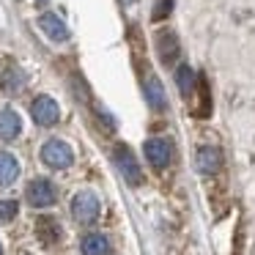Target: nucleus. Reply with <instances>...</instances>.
<instances>
[{
	"instance_id": "obj_14",
	"label": "nucleus",
	"mask_w": 255,
	"mask_h": 255,
	"mask_svg": "<svg viewBox=\"0 0 255 255\" xmlns=\"http://www.w3.org/2000/svg\"><path fill=\"white\" fill-rule=\"evenodd\" d=\"M19 176V162L14 159L11 154H6V151H0V187H8V184H14Z\"/></svg>"
},
{
	"instance_id": "obj_4",
	"label": "nucleus",
	"mask_w": 255,
	"mask_h": 255,
	"mask_svg": "<svg viewBox=\"0 0 255 255\" xmlns=\"http://www.w3.org/2000/svg\"><path fill=\"white\" fill-rule=\"evenodd\" d=\"M25 195H28V203L36 206V209H47V206H52L58 198L52 181H47V178H33V181L28 184V192Z\"/></svg>"
},
{
	"instance_id": "obj_1",
	"label": "nucleus",
	"mask_w": 255,
	"mask_h": 255,
	"mask_svg": "<svg viewBox=\"0 0 255 255\" xmlns=\"http://www.w3.org/2000/svg\"><path fill=\"white\" fill-rule=\"evenodd\" d=\"M74 159L72 148H69V143H63V140L52 137L47 140L44 145H41V162H44L47 167H52V170H63V167H69Z\"/></svg>"
},
{
	"instance_id": "obj_20",
	"label": "nucleus",
	"mask_w": 255,
	"mask_h": 255,
	"mask_svg": "<svg viewBox=\"0 0 255 255\" xmlns=\"http://www.w3.org/2000/svg\"><path fill=\"white\" fill-rule=\"evenodd\" d=\"M0 255H3V247H0Z\"/></svg>"
},
{
	"instance_id": "obj_7",
	"label": "nucleus",
	"mask_w": 255,
	"mask_h": 255,
	"mask_svg": "<svg viewBox=\"0 0 255 255\" xmlns=\"http://www.w3.org/2000/svg\"><path fill=\"white\" fill-rule=\"evenodd\" d=\"M25 72L17 66V63H8L6 69H3V74H0V91L3 94H8V96H14V94H19V91L25 88Z\"/></svg>"
},
{
	"instance_id": "obj_17",
	"label": "nucleus",
	"mask_w": 255,
	"mask_h": 255,
	"mask_svg": "<svg viewBox=\"0 0 255 255\" xmlns=\"http://www.w3.org/2000/svg\"><path fill=\"white\" fill-rule=\"evenodd\" d=\"M170 11H173V0H156L154 11H151V19H154V22H162V19H167Z\"/></svg>"
},
{
	"instance_id": "obj_8",
	"label": "nucleus",
	"mask_w": 255,
	"mask_h": 255,
	"mask_svg": "<svg viewBox=\"0 0 255 255\" xmlns=\"http://www.w3.org/2000/svg\"><path fill=\"white\" fill-rule=\"evenodd\" d=\"M156 52H159V61L165 66H173L178 61V55H181V44H178V39L173 33H159L156 36Z\"/></svg>"
},
{
	"instance_id": "obj_18",
	"label": "nucleus",
	"mask_w": 255,
	"mask_h": 255,
	"mask_svg": "<svg viewBox=\"0 0 255 255\" xmlns=\"http://www.w3.org/2000/svg\"><path fill=\"white\" fill-rule=\"evenodd\" d=\"M17 211H19L17 200H0V222H11L17 217Z\"/></svg>"
},
{
	"instance_id": "obj_16",
	"label": "nucleus",
	"mask_w": 255,
	"mask_h": 255,
	"mask_svg": "<svg viewBox=\"0 0 255 255\" xmlns=\"http://www.w3.org/2000/svg\"><path fill=\"white\" fill-rule=\"evenodd\" d=\"M176 85H178V94L187 99V96H192L195 91V72L189 69V63H184V66L176 69Z\"/></svg>"
},
{
	"instance_id": "obj_12",
	"label": "nucleus",
	"mask_w": 255,
	"mask_h": 255,
	"mask_svg": "<svg viewBox=\"0 0 255 255\" xmlns=\"http://www.w3.org/2000/svg\"><path fill=\"white\" fill-rule=\"evenodd\" d=\"M80 250H83V255H113L110 242H107V236H102V233H88V236L80 242Z\"/></svg>"
},
{
	"instance_id": "obj_6",
	"label": "nucleus",
	"mask_w": 255,
	"mask_h": 255,
	"mask_svg": "<svg viewBox=\"0 0 255 255\" xmlns=\"http://www.w3.org/2000/svg\"><path fill=\"white\" fill-rule=\"evenodd\" d=\"M143 151H145V159H148L151 165L156 167V170H162V167L170 165L173 148H170V143H167V140H162V137H151V140H145Z\"/></svg>"
},
{
	"instance_id": "obj_11",
	"label": "nucleus",
	"mask_w": 255,
	"mask_h": 255,
	"mask_svg": "<svg viewBox=\"0 0 255 255\" xmlns=\"http://www.w3.org/2000/svg\"><path fill=\"white\" fill-rule=\"evenodd\" d=\"M222 167V154L217 148H211V145H203V148L198 151V170L206 173V176H211V173H217Z\"/></svg>"
},
{
	"instance_id": "obj_9",
	"label": "nucleus",
	"mask_w": 255,
	"mask_h": 255,
	"mask_svg": "<svg viewBox=\"0 0 255 255\" xmlns=\"http://www.w3.org/2000/svg\"><path fill=\"white\" fill-rule=\"evenodd\" d=\"M39 28L50 36V41H58V44L69 39V28L63 25V19L58 17V14H41V17H39Z\"/></svg>"
},
{
	"instance_id": "obj_3",
	"label": "nucleus",
	"mask_w": 255,
	"mask_h": 255,
	"mask_svg": "<svg viewBox=\"0 0 255 255\" xmlns=\"http://www.w3.org/2000/svg\"><path fill=\"white\" fill-rule=\"evenodd\" d=\"M113 159H116V167L121 170L124 181H129L132 187H137V184L143 181V173H140L137 159H134V154L127 148V145H118V148L113 151Z\"/></svg>"
},
{
	"instance_id": "obj_5",
	"label": "nucleus",
	"mask_w": 255,
	"mask_h": 255,
	"mask_svg": "<svg viewBox=\"0 0 255 255\" xmlns=\"http://www.w3.org/2000/svg\"><path fill=\"white\" fill-rule=\"evenodd\" d=\"M30 116H33V121L39 127H52L58 121V116H61V110H58L55 99H50V96H36L33 105H30Z\"/></svg>"
},
{
	"instance_id": "obj_19",
	"label": "nucleus",
	"mask_w": 255,
	"mask_h": 255,
	"mask_svg": "<svg viewBox=\"0 0 255 255\" xmlns=\"http://www.w3.org/2000/svg\"><path fill=\"white\" fill-rule=\"evenodd\" d=\"M36 3H47V0H36Z\"/></svg>"
},
{
	"instance_id": "obj_13",
	"label": "nucleus",
	"mask_w": 255,
	"mask_h": 255,
	"mask_svg": "<svg viewBox=\"0 0 255 255\" xmlns=\"http://www.w3.org/2000/svg\"><path fill=\"white\" fill-rule=\"evenodd\" d=\"M22 129V121L14 110H0V140H14Z\"/></svg>"
},
{
	"instance_id": "obj_2",
	"label": "nucleus",
	"mask_w": 255,
	"mask_h": 255,
	"mask_svg": "<svg viewBox=\"0 0 255 255\" xmlns=\"http://www.w3.org/2000/svg\"><path fill=\"white\" fill-rule=\"evenodd\" d=\"M72 217L80 222V225H94L96 217H99V198H96L91 189L77 192L74 200H72Z\"/></svg>"
},
{
	"instance_id": "obj_10",
	"label": "nucleus",
	"mask_w": 255,
	"mask_h": 255,
	"mask_svg": "<svg viewBox=\"0 0 255 255\" xmlns=\"http://www.w3.org/2000/svg\"><path fill=\"white\" fill-rule=\"evenodd\" d=\"M143 91H145V102H148L154 110H165V107H167L165 88H162V83H159V77H156V74H148V77H145Z\"/></svg>"
},
{
	"instance_id": "obj_15",
	"label": "nucleus",
	"mask_w": 255,
	"mask_h": 255,
	"mask_svg": "<svg viewBox=\"0 0 255 255\" xmlns=\"http://www.w3.org/2000/svg\"><path fill=\"white\" fill-rule=\"evenodd\" d=\"M36 236H39L44 244H55L58 239H61V225H58V220L41 217V220L36 222Z\"/></svg>"
}]
</instances>
